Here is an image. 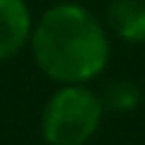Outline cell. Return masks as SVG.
<instances>
[{
  "instance_id": "7a4b0ae2",
  "label": "cell",
  "mask_w": 145,
  "mask_h": 145,
  "mask_svg": "<svg viewBox=\"0 0 145 145\" xmlns=\"http://www.w3.org/2000/svg\"><path fill=\"white\" fill-rule=\"evenodd\" d=\"M102 120L99 99L84 87H64L59 89L41 120V130L48 145H84Z\"/></svg>"
},
{
  "instance_id": "5b68a950",
  "label": "cell",
  "mask_w": 145,
  "mask_h": 145,
  "mask_svg": "<svg viewBox=\"0 0 145 145\" xmlns=\"http://www.w3.org/2000/svg\"><path fill=\"white\" fill-rule=\"evenodd\" d=\"M135 99H138V94L130 89V84H117V87H115V92H112V105H115V107L127 110V107H133V105H135Z\"/></svg>"
},
{
  "instance_id": "6da1fadb",
  "label": "cell",
  "mask_w": 145,
  "mask_h": 145,
  "mask_svg": "<svg viewBox=\"0 0 145 145\" xmlns=\"http://www.w3.org/2000/svg\"><path fill=\"white\" fill-rule=\"evenodd\" d=\"M33 56L51 79L82 84L105 69L110 46L97 18L66 3L41 15L33 31Z\"/></svg>"
},
{
  "instance_id": "3957f363",
  "label": "cell",
  "mask_w": 145,
  "mask_h": 145,
  "mask_svg": "<svg viewBox=\"0 0 145 145\" xmlns=\"http://www.w3.org/2000/svg\"><path fill=\"white\" fill-rule=\"evenodd\" d=\"M31 36V13L23 0H0V61L15 56Z\"/></svg>"
},
{
  "instance_id": "277c9868",
  "label": "cell",
  "mask_w": 145,
  "mask_h": 145,
  "mask_svg": "<svg viewBox=\"0 0 145 145\" xmlns=\"http://www.w3.org/2000/svg\"><path fill=\"white\" fill-rule=\"evenodd\" d=\"M107 15L122 38L145 41V0H115Z\"/></svg>"
}]
</instances>
